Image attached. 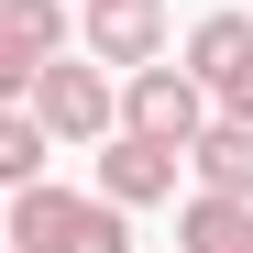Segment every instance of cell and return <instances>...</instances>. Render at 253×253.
I'll use <instances>...</instances> for the list:
<instances>
[{
  "label": "cell",
  "instance_id": "1",
  "mask_svg": "<svg viewBox=\"0 0 253 253\" xmlns=\"http://www.w3.org/2000/svg\"><path fill=\"white\" fill-rule=\"evenodd\" d=\"M11 253H132V209L110 187H11Z\"/></svg>",
  "mask_w": 253,
  "mask_h": 253
},
{
  "label": "cell",
  "instance_id": "2",
  "mask_svg": "<svg viewBox=\"0 0 253 253\" xmlns=\"http://www.w3.org/2000/svg\"><path fill=\"white\" fill-rule=\"evenodd\" d=\"M209 99H220V88H209L198 66H165V55H154V66H132V77H121V132H154V143H198L209 121H220Z\"/></svg>",
  "mask_w": 253,
  "mask_h": 253
},
{
  "label": "cell",
  "instance_id": "3",
  "mask_svg": "<svg viewBox=\"0 0 253 253\" xmlns=\"http://www.w3.org/2000/svg\"><path fill=\"white\" fill-rule=\"evenodd\" d=\"M33 110L55 121V143H110L121 132V88L99 77V55H55L33 77Z\"/></svg>",
  "mask_w": 253,
  "mask_h": 253
},
{
  "label": "cell",
  "instance_id": "4",
  "mask_svg": "<svg viewBox=\"0 0 253 253\" xmlns=\"http://www.w3.org/2000/svg\"><path fill=\"white\" fill-rule=\"evenodd\" d=\"M66 55V0H0V88L33 99V77Z\"/></svg>",
  "mask_w": 253,
  "mask_h": 253
},
{
  "label": "cell",
  "instance_id": "5",
  "mask_svg": "<svg viewBox=\"0 0 253 253\" xmlns=\"http://www.w3.org/2000/svg\"><path fill=\"white\" fill-rule=\"evenodd\" d=\"M176 165H187V143H154V132H110V143H99V187H110L121 209H154V198H176Z\"/></svg>",
  "mask_w": 253,
  "mask_h": 253
},
{
  "label": "cell",
  "instance_id": "6",
  "mask_svg": "<svg viewBox=\"0 0 253 253\" xmlns=\"http://www.w3.org/2000/svg\"><path fill=\"white\" fill-rule=\"evenodd\" d=\"M88 55L99 66H154L165 55V0H88Z\"/></svg>",
  "mask_w": 253,
  "mask_h": 253
},
{
  "label": "cell",
  "instance_id": "7",
  "mask_svg": "<svg viewBox=\"0 0 253 253\" xmlns=\"http://www.w3.org/2000/svg\"><path fill=\"white\" fill-rule=\"evenodd\" d=\"M187 176L220 187V198H253V121H242V110H220V121L187 143Z\"/></svg>",
  "mask_w": 253,
  "mask_h": 253
},
{
  "label": "cell",
  "instance_id": "8",
  "mask_svg": "<svg viewBox=\"0 0 253 253\" xmlns=\"http://www.w3.org/2000/svg\"><path fill=\"white\" fill-rule=\"evenodd\" d=\"M176 242H187V253H253V198L198 187V198L176 209Z\"/></svg>",
  "mask_w": 253,
  "mask_h": 253
},
{
  "label": "cell",
  "instance_id": "9",
  "mask_svg": "<svg viewBox=\"0 0 253 253\" xmlns=\"http://www.w3.org/2000/svg\"><path fill=\"white\" fill-rule=\"evenodd\" d=\"M187 66L209 77V88H220V77H242V66H253V11H209V22L187 33Z\"/></svg>",
  "mask_w": 253,
  "mask_h": 253
},
{
  "label": "cell",
  "instance_id": "10",
  "mask_svg": "<svg viewBox=\"0 0 253 253\" xmlns=\"http://www.w3.org/2000/svg\"><path fill=\"white\" fill-rule=\"evenodd\" d=\"M44 154H55V121L22 99L11 121H0V176H11V187H33V176H44Z\"/></svg>",
  "mask_w": 253,
  "mask_h": 253
}]
</instances>
